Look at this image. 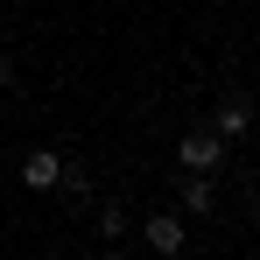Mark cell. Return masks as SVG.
<instances>
[{
    "label": "cell",
    "mask_w": 260,
    "mask_h": 260,
    "mask_svg": "<svg viewBox=\"0 0 260 260\" xmlns=\"http://www.w3.org/2000/svg\"><path fill=\"white\" fill-rule=\"evenodd\" d=\"M176 260H197V253H176Z\"/></svg>",
    "instance_id": "cell-10"
},
{
    "label": "cell",
    "mask_w": 260,
    "mask_h": 260,
    "mask_svg": "<svg viewBox=\"0 0 260 260\" xmlns=\"http://www.w3.org/2000/svg\"><path fill=\"white\" fill-rule=\"evenodd\" d=\"M56 190H63L71 204H91V176H85V169H71V162H63V176H56Z\"/></svg>",
    "instance_id": "cell-7"
},
{
    "label": "cell",
    "mask_w": 260,
    "mask_h": 260,
    "mask_svg": "<svg viewBox=\"0 0 260 260\" xmlns=\"http://www.w3.org/2000/svg\"><path fill=\"white\" fill-rule=\"evenodd\" d=\"M176 162H183V169H190V176H211L218 162H225V141H218L211 127H190V134H183V141H176Z\"/></svg>",
    "instance_id": "cell-1"
},
{
    "label": "cell",
    "mask_w": 260,
    "mask_h": 260,
    "mask_svg": "<svg viewBox=\"0 0 260 260\" xmlns=\"http://www.w3.org/2000/svg\"><path fill=\"white\" fill-rule=\"evenodd\" d=\"M99 260H134V253H120V246H113V253H99Z\"/></svg>",
    "instance_id": "cell-8"
},
{
    "label": "cell",
    "mask_w": 260,
    "mask_h": 260,
    "mask_svg": "<svg viewBox=\"0 0 260 260\" xmlns=\"http://www.w3.org/2000/svg\"><path fill=\"white\" fill-rule=\"evenodd\" d=\"M56 176H63V155H56V148H28L21 183H28V190H56Z\"/></svg>",
    "instance_id": "cell-5"
},
{
    "label": "cell",
    "mask_w": 260,
    "mask_h": 260,
    "mask_svg": "<svg viewBox=\"0 0 260 260\" xmlns=\"http://www.w3.org/2000/svg\"><path fill=\"white\" fill-rule=\"evenodd\" d=\"M127 232H134V218L120 204H99V239H127Z\"/></svg>",
    "instance_id": "cell-6"
},
{
    "label": "cell",
    "mask_w": 260,
    "mask_h": 260,
    "mask_svg": "<svg viewBox=\"0 0 260 260\" xmlns=\"http://www.w3.org/2000/svg\"><path fill=\"white\" fill-rule=\"evenodd\" d=\"M141 232H148V253H162V260H176L183 246H190V225H183V211H155Z\"/></svg>",
    "instance_id": "cell-2"
},
{
    "label": "cell",
    "mask_w": 260,
    "mask_h": 260,
    "mask_svg": "<svg viewBox=\"0 0 260 260\" xmlns=\"http://www.w3.org/2000/svg\"><path fill=\"white\" fill-rule=\"evenodd\" d=\"M253 218H260V190H253Z\"/></svg>",
    "instance_id": "cell-9"
},
{
    "label": "cell",
    "mask_w": 260,
    "mask_h": 260,
    "mask_svg": "<svg viewBox=\"0 0 260 260\" xmlns=\"http://www.w3.org/2000/svg\"><path fill=\"white\" fill-rule=\"evenodd\" d=\"M176 211H183V218H211V211H218V183H211V176H183Z\"/></svg>",
    "instance_id": "cell-4"
},
{
    "label": "cell",
    "mask_w": 260,
    "mask_h": 260,
    "mask_svg": "<svg viewBox=\"0 0 260 260\" xmlns=\"http://www.w3.org/2000/svg\"><path fill=\"white\" fill-rule=\"evenodd\" d=\"M246 127H253V99H239V91L218 99V113H211V134H218V141H239Z\"/></svg>",
    "instance_id": "cell-3"
}]
</instances>
